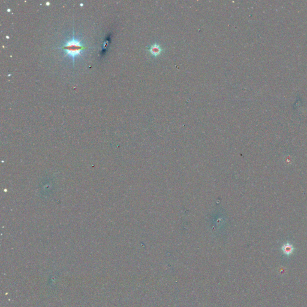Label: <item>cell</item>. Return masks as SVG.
Instances as JSON below:
<instances>
[{
	"label": "cell",
	"instance_id": "cell-1",
	"mask_svg": "<svg viewBox=\"0 0 307 307\" xmlns=\"http://www.w3.org/2000/svg\"><path fill=\"white\" fill-rule=\"evenodd\" d=\"M86 47L84 46L80 42L75 38L69 40L62 47V49L65 50L66 53L70 57L74 58L76 55H79L80 52Z\"/></svg>",
	"mask_w": 307,
	"mask_h": 307
},
{
	"label": "cell",
	"instance_id": "cell-2",
	"mask_svg": "<svg viewBox=\"0 0 307 307\" xmlns=\"http://www.w3.org/2000/svg\"><path fill=\"white\" fill-rule=\"evenodd\" d=\"M281 250L284 255L288 257L293 253V252L295 251V247H293V245L292 244H290L289 242H287L282 246Z\"/></svg>",
	"mask_w": 307,
	"mask_h": 307
},
{
	"label": "cell",
	"instance_id": "cell-3",
	"mask_svg": "<svg viewBox=\"0 0 307 307\" xmlns=\"http://www.w3.org/2000/svg\"><path fill=\"white\" fill-rule=\"evenodd\" d=\"M149 51L152 55L157 57L161 53V52L163 51V49L159 45L154 44V45H152L151 47L149 49Z\"/></svg>",
	"mask_w": 307,
	"mask_h": 307
}]
</instances>
